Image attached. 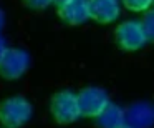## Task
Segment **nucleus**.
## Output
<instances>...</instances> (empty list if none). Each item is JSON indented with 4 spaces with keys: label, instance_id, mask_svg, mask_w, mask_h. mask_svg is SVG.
<instances>
[{
    "label": "nucleus",
    "instance_id": "f257e3e1",
    "mask_svg": "<svg viewBox=\"0 0 154 128\" xmlns=\"http://www.w3.org/2000/svg\"><path fill=\"white\" fill-rule=\"evenodd\" d=\"M32 103L23 97L7 98L0 105V121L8 128H20L32 118Z\"/></svg>",
    "mask_w": 154,
    "mask_h": 128
},
{
    "label": "nucleus",
    "instance_id": "f03ea898",
    "mask_svg": "<svg viewBox=\"0 0 154 128\" xmlns=\"http://www.w3.org/2000/svg\"><path fill=\"white\" fill-rule=\"evenodd\" d=\"M51 113L55 120L60 123H71L81 117L80 105H78L76 93L70 90H63L57 93L51 100Z\"/></svg>",
    "mask_w": 154,
    "mask_h": 128
},
{
    "label": "nucleus",
    "instance_id": "7ed1b4c3",
    "mask_svg": "<svg viewBox=\"0 0 154 128\" xmlns=\"http://www.w3.org/2000/svg\"><path fill=\"white\" fill-rule=\"evenodd\" d=\"M116 42L123 50H139L147 42L144 28L139 20L123 22L116 28Z\"/></svg>",
    "mask_w": 154,
    "mask_h": 128
},
{
    "label": "nucleus",
    "instance_id": "20e7f679",
    "mask_svg": "<svg viewBox=\"0 0 154 128\" xmlns=\"http://www.w3.org/2000/svg\"><path fill=\"white\" fill-rule=\"evenodd\" d=\"M30 67V55L22 48H8L0 60V73L5 78H20Z\"/></svg>",
    "mask_w": 154,
    "mask_h": 128
},
{
    "label": "nucleus",
    "instance_id": "39448f33",
    "mask_svg": "<svg viewBox=\"0 0 154 128\" xmlns=\"http://www.w3.org/2000/svg\"><path fill=\"white\" fill-rule=\"evenodd\" d=\"M80 111L85 117H96L103 111V108L109 103L108 93L103 88L98 87H86L76 95Z\"/></svg>",
    "mask_w": 154,
    "mask_h": 128
},
{
    "label": "nucleus",
    "instance_id": "423d86ee",
    "mask_svg": "<svg viewBox=\"0 0 154 128\" xmlns=\"http://www.w3.org/2000/svg\"><path fill=\"white\" fill-rule=\"evenodd\" d=\"M126 125L131 128H151L154 125V107L149 101H136L126 111Z\"/></svg>",
    "mask_w": 154,
    "mask_h": 128
},
{
    "label": "nucleus",
    "instance_id": "0eeeda50",
    "mask_svg": "<svg viewBox=\"0 0 154 128\" xmlns=\"http://www.w3.org/2000/svg\"><path fill=\"white\" fill-rule=\"evenodd\" d=\"M60 17L66 24L80 25L85 24L90 17V4L88 0H70L60 5Z\"/></svg>",
    "mask_w": 154,
    "mask_h": 128
},
{
    "label": "nucleus",
    "instance_id": "6e6552de",
    "mask_svg": "<svg viewBox=\"0 0 154 128\" xmlns=\"http://www.w3.org/2000/svg\"><path fill=\"white\" fill-rule=\"evenodd\" d=\"M90 4V17L100 24L114 22L119 15L118 0H88Z\"/></svg>",
    "mask_w": 154,
    "mask_h": 128
},
{
    "label": "nucleus",
    "instance_id": "1a4fd4ad",
    "mask_svg": "<svg viewBox=\"0 0 154 128\" xmlns=\"http://www.w3.org/2000/svg\"><path fill=\"white\" fill-rule=\"evenodd\" d=\"M96 123L100 128H121L126 125V115L121 107L108 103L100 115H96Z\"/></svg>",
    "mask_w": 154,
    "mask_h": 128
},
{
    "label": "nucleus",
    "instance_id": "9d476101",
    "mask_svg": "<svg viewBox=\"0 0 154 128\" xmlns=\"http://www.w3.org/2000/svg\"><path fill=\"white\" fill-rule=\"evenodd\" d=\"M144 28V34H146V38L149 42H154V8L152 10H147L143 17V22H141Z\"/></svg>",
    "mask_w": 154,
    "mask_h": 128
},
{
    "label": "nucleus",
    "instance_id": "9b49d317",
    "mask_svg": "<svg viewBox=\"0 0 154 128\" xmlns=\"http://www.w3.org/2000/svg\"><path fill=\"white\" fill-rule=\"evenodd\" d=\"M123 4L133 12H143L151 7L152 0H123Z\"/></svg>",
    "mask_w": 154,
    "mask_h": 128
},
{
    "label": "nucleus",
    "instance_id": "f8f14e48",
    "mask_svg": "<svg viewBox=\"0 0 154 128\" xmlns=\"http://www.w3.org/2000/svg\"><path fill=\"white\" fill-rule=\"evenodd\" d=\"M32 8H47L53 0H25Z\"/></svg>",
    "mask_w": 154,
    "mask_h": 128
},
{
    "label": "nucleus",
    "instance_id": "ddd939ff",
    "mask_svg": "<svg viewBox=\"0 0 154 128\" xmlns=\"http://www.w3.org/2000/svg\"><path fill=\"white\" fill-rule=\"evenodd\" d=\"M8 50V47H7V42H5V38L0 35V60H2V57L5 55V52Z\"/></svg>",
    "mask_w": 154,
    "mask_h": 128
},
{
    "label": "nucleus",
    "instance_id": "4468645a",
    "mask_svg": "<svg viewBox=\"0 0 154 128\" xmlns=\"http://www.w3.org/2000/svg\"><path fill=\"white\" fill-rule=\"evenodd\" d=\"M4 25H5V14L2 12V8H0V30L4 28Z\"/></svg>",
    "mask_w": 154,
    "mask_h": 128
},
{
    "label": "nucleus",
    "instance_id": "2eb2a0df",
    "mask_svg": "<svg viewBox=\"0 0 154 128\" xmlns=\"http://www.w3.org/2000/svg\"><path fill=\"white\" fill-rule=\"evenodd\" d=\"M53 2H57V4H66V2H70V0H53Z\"/></svg>",
    "mask_w": 154,
    "mask_h": 128
},
{
    "label": "nucleus",
    "instance_id": "dca6fc26",
    "mask_svg": "<svg viewBox=\"0 0 154 128\" xmlns=\"http://www.w3.org/2000/svg\"><path fill=\"white\" fill-rule=\"evenodd\" d=\"M121 128H131V126H128V125H124V126H121Z\"/></svg>",
    "mask_w": 154,
    "mask_h": 128
},
{
    "label": "nucleus",
    "instance_id": "f3484780",
    "mask_svg": "<svg viewBox=\"0 0 154 128\" xmlns=\"http://www.w3.org/2000/svg\"><path fill=\"white\" fill-rule=\"evenodd\" d=\"M152 2H154V0H152Z\"/></svg>",
    "mask_w": 154,
    "mask_h": 128
}]
</instances>
